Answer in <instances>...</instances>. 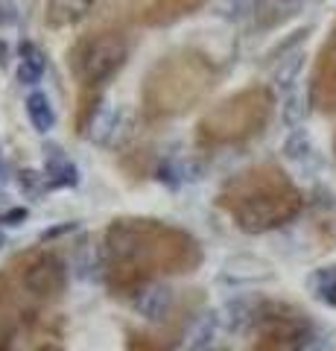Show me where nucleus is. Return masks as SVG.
<instances>
[{
    "instance_id": "obj_1",
    "label": "nucleus",
    "mask_w": 336,
    "mask_h": 351,
    "mask_svg": "<svg viewBox=\"0 0 336 351\" xmlns=\"http://www.w3.org/2000/svg\"><path fill=\"white\" fill-rule=\"evenodd\" d=\"M199 243L161 219H117L105 234V276L117 295L140 293L146 281L170 272H193Z\"/></svg>"
},
{
    "instance_id": "obj_2",
    "label": "nucleus",
    "mask_w": 336,
    "mask_h": 351,
    "mask_svg": "<svg viewBox=\"0 0 336 351\" xmlns=\"http://www.w3.org/2000/svg\"><path fill=\"white\" fill-rule=\"evenodd\" d=\"M220 208L248 234L284 226L301 211V193L275 164H260L231 179L220 193Z\"/></svg>"
},
{
    "instance_id": "obj_3",
    "label": "nucleus",
    "mask_w": 336,
    "mask_h": 351,
    "mask_svg": "<svg viewBox=\"0 0 336 351\" xmlns=\"http://www.w3.org/2000/svg\"><path fill=\"white\" fill-rule=\"evenodd\" d=\"M216 82V71L202 53H176L167 56L161 64H155L146 76L144 85V108L146 117H172L181 114L199 100L202 94H208Z\"/></svg>"
},
{
    "instance_id": "obj_4",
    "label": "nucleus",
    "mask_w": 336,
    "mask_h": 351,
    "mask_svg": "<svg viewBox=\"0 0 336 351\" xmlns=\"http://www.w3.org/2000/svg\"><path fill=\"white\" fill-rule=\"evenodd\" d=\"M272 91L263 85H252L237 91L229 100L214 106L196 126V144L205 149H216L225 144H240L255 138L266 126L272 114Z\"/></svg>"
},
{
    "instance_id": "obj_5",
    "label": "nucleus",
    "mask_w": 336,
    "mask_h": 351,
    "mask_svg": "<svg viewBox=\"0 0 336 351\" xmlns=\"http://www.w3.org/2000/svg\"><path fill=\"white\" fill-rule=\"evenodd\" d=\"M129 59V41L123 32H94L70 50V71L82 85H105L120 73Z\"/></svg>"
},
{
    "instance_id": "obj_6",
    "label": "nucleus",
    "mask_w": 336,
    "mask_h": 351,
    "mask_svg": "<svg viewBox=\"0 0 336 351\" xmlns=\"http://www.w3.org/2000/svg\"><path fill=\"white\" fill-rule=\"evenodd\" d=\"M135 117L123 106H100L94 108L91 120L85 123L88 135L96 147H123L126 141L135 138Z\"/></svg>"
},
{
    "instance_id": "obj_7",
    "label": "nucleus",
    "mask_w": 336,
    "mask_h": 351,
    "mask_svg": "<svg viewBox=\"0 0 336 351\" xmlns=\"http://www.w3.org/2000/svg\"><path fill=\"white\" fill-rule=\"evenodd\" d=\"M310 103L324 114L336 112V27L331 41L319 53L316 76H313V85H310Z\"/></svg>"
},
{
    "instance_id": "obj_8",
    "label": "nucleus",
    "mask_w": 336,
    "mask_h": 351,
    "mask_svg": "<svg viewBox=\"0 0 336 351\" xmlns=\"http://www.w3.org/2000/svg\"><path fill=\"white\" fill-rule=\"evenodd\" d=\"M205 0H149V3L140 9L138 21L144 27H170L176 24L179 18L196 12Z\"/></svg>"
},
{
    "instance_id": "obj_9",
    "label": "nucleus",
    "mask_w": 336,
    "mask_h": 351,
    "mask_svg": "<svg viewBox=\"0 0 336 351\" xmlns=\"http://www.w3.org/2000/svg\"><path fill=\"white\" fill-rule=\"evenodd\" d=\"M96 6H100V0H47L44 21L50 29H64L85 21Z\"/></svg>"
},
{
    "instance_id": "obj_10",
    "label": "nucleus",
    "mask_w": 336,
    "mask_h": 351,
    "mask_svg": "<svg viewBox=\"0 0 336 351\" xmlns=\"http://www.w3.org/2000/svg\"><path fill=\"white\" fill-rule=\"evenodd\" d=\"M44 176L50 182V188H73L79 184V170L59 147H47V156H44Z\"/></svg>"
},
{
    "instance_id": "obj_11",
    "label": "nucleus",
    "mask_w": 336,
    "mask_h": 351,
    "mask_svg": "<svg viewBox=\"0 0 336 351\" xmlns=\"http://www.w3.org/2000/svg\"><path fill=\"white\" fill-rule=\"evenodd\" d=\"M44 71H47V56L38 47H32V44H24V47H21V62H18L15 80L21 85H36V82H41Z\"/></svg>"
},
{
    "instance_id": "obj_12",
    "label": "nucleus",
    "mask_w": 336,
    "mask_h": 351,
    "mask_svg": "<svg viewBox=\"0 0 336 351\" xmlns=\"http://www.w3.org/2000/svg\"><path fill=\"white\" fill-rule=\"evenodd\" d=\"M170 304H172V290L164 287V284H155V287L138 293V299H135V307L146 319H161L170 311Z\"/></svg>"
},
{
    "instance_id": "obj_13",
    "label": "nucleus",
    "mask_w": 336,
    "mask_h": 351,
    "mask_svg": "<svg viewBox=\"0 0 336 351\" xmlns=\"http://www.w3.org/2000/svg\"><path fill=\"white\" fill-rule=\"evenodd\" d=\"M24 106H27V117H29V123L36 132L44 135V132H50L56 126V108L50 106V97L44 91H32Z\"/></svg>"
},
{
    "instance_id": "obj_14",
    "label": "nucleus",
    "mask_w": 336,
    "mask_h": 351,
    "mask_svg": "<svg viewBox=\"0 0 336 351\" xmlns=\"http://www.w3.org/2000/svg\"><path fill=\"white\" fill-rule=\"evenodd\" d=\"M313 295L319 302L336 307V267H324V269H316L313 276L307 278Z\"/></svg>"
},
{
    "instance_id": "obj_15",
    "label": "nucleus",
    "mask_w": 336,
    "mask_h": 351,
    "mask_svg": "<svg viewBox=\"0 0 336 351\" xmlns=\"http://www.w3.org/2000/svg\"><path fill=\"white\" fill-rule=\"evenodd\" d=\"M301 64H305V56H301V53H289V56L281 59L275 64V71H272L275 88H284V91H289V88L296 85L298 73H301Z\"/></svg>"
},
{
    "instance_id": "obj_16",
    "label": "nucleus",
    "mask_w": 336,
    "mask_h": 351,
    "mask_svg": "<svg viewBox=\"0 0 336 351\" xmlns=\"http://www.w3.org/2000/svg\"><path fill=\"white\" fill-rule=\"evenodd\" d=\"M313 152V144H310V135L305 129H292L289 132V138L284 141V156L289 158V161H305L307 156Z\"/></svg>"
},
{
    "instance_id": "obj_17",
    "label": "nucleus",
    "mask_w": 336,
    "mask_h": 351,
    "mask_svg": "<svg viewBox=\"0 0 336 351\" xmlns=\"http://www.w3.org/2000/svg\"><path fill=\"white\" fill-rule=\"evenodd\" d=\"M281 114H284V123L292 126V129H298L301 123H305V117H307V100H305V94H296L292 91L284 106H281Z\"/></svg>"
},
{
    "instance_id": "obj_18",
    "label": "nucleus",
    "mask_w": 336,
    "mask_h": 351,
    "mask_svg": "<svg viewBox=\"0 0 336 351\" xmlns=\"http://www.w3.org/2000/svg\"><path fill=\"white\" fill-rule=\"evenodd\" d=\"M18 184H21V191H24L27 196H44L47 191H53L44 170H29V167L18 173Z\"/></svg>"
},
{
    "instance_id": "obj_19",
    "label": "nucleus",
    "mask_w": 336,
    "mask_h": 351,
    "mask_svg": "<svg viewBox=\"0 0 336 351\" xmlns=\"http://www.w3.org/2000/svg\"><path fill=\"white\" fill-rule=\"evenodd\" d=\"M27 217H29L27 208H18V205H15V208H9V211L0 214V223H3V226H21Z\"/></svg>"
},
{
    "instance_id": "obj_20",
    "label": "nucleus",
    "mask_w": 336,
    "mask_h": 351,
    "mask_svg": "<svg viewBox=\"0 0 336 351\" xmlns=\"http://www.w3.org/2000/svg\"><path fill=\"white\" fill-rule=\"evenodd\" d=\"M15 21H18L15 6H12V3H3V0H0V27H9V24H15Z\"/></svg>"
},
{
    "instance_id": "obj_21",
    "label": "nucleus",
    "mask_w": 336,
    "mask_h": 351,
    "mask_svg": "<svg viewBox=\"0 0 336 351\" xmlns=\"http://www.w3.org/2000/svg\"><path fill=\"white\" fill-rule=\"evenodd\" d=\"M73 228H77V223H64V226H56V228H50V232H44V240L56 237V234H68V232H73Z\"/></svg>"
},
{
    "instance_id": "obj_22",
    "label": "nucleus",
    "mask_w": 336,
    "mask_h": 351,
    "mask_svg": "<svg viewBox=\"0 0 336 351\" xmlns=\"http://www.w3.org/2000/svg\"><path fill=\"white\" fill-rule=\"evenodd\" d=\"M6 64H9V44L0 38V68H6Z\"/></svg>"
}]
</instances>
